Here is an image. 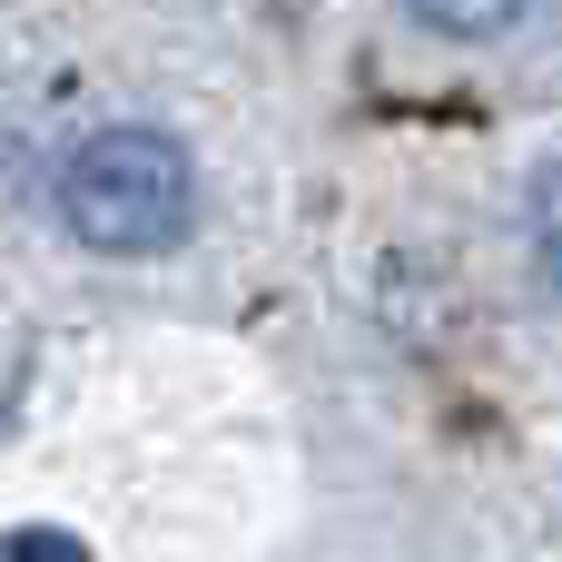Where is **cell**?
Masks as SVG:
<instances>
[{"mask_svg":"<svg viewBox=\"0 0 562 562\" xmlns=\"http://www.w3.org/2000/svg\"><path fill=\"white\" fill-rule=\"evenodd\" d=\"M533 257H543V277L562 286V158L533 178Z\"/></svg>","mask_w":562,"mask_h":562,"instance_id":"3","label":"cell"},{"mask_svg":"<svg viewBox=\"0 0 562 562\" xmlns=\"http://www.w3.org/2000/svg\"><path fill=\"white\" fill-rule=\"evenodd\" d=\"M425 30H445V40H494V30H514V10L524 0H405Z\"/></svg>","mask_w":562,"mask_h":562,"instance_id":"2","label":"cell"},{"mask_svg":"<svg viewBox=\"0 0 562 562\" xmlns=\"http://www.w3.org/2000/svg\"><path fill=\"white\" fill-rule=\"evenodd\" d=\"M59 217L99 257H168L198 227V168L168 128H89L59 158Z\"/></svg>","mask_w":562,"mask_h":562,"instance_id":"1","label":"cell"},{"mask_svg":"<svg viewBox=\"0 0 562 562\" xmlns=\"http://www.w3.org/2000/svg\"><path fill=\"white\" fill-rule=\"evenodd\" d=\"M0 562H99L79 533H59V524H20L10 543H0Z\"/></svg>","mask_w":562,"mask_h":562,"instance_id":"4","label":"cell"}]
</instances>
